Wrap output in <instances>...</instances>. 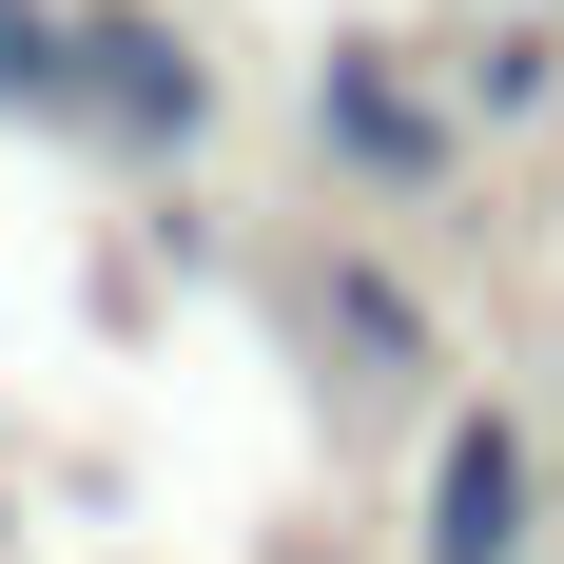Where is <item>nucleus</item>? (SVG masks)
Here are the masks:
<instances>
[{
    "label": "nucleus",
    "instance_id": "1",
    "mask_svg": "<svg viewBox=\"0 0 564 564\" xmlns=\"http://www.w3.org/2000/svg\"><path fill=\"white\" fill-rule=\"evenodd\" d=\"M545 525H564V448L507 390H467L429 429V487H409V564H545Z\"/></svg>",
    "mask_w": 564,
    "mask_h": 564
},
{
    "label": "nucleus",
    "instance_id": "2",
    "mask_svg": "<svg viewBox=\"0 0 564 564\" xmlns=\"http://www.w3.org/2000/svg\"><path fill=\"white\" fill-rule=\"evenodd\" d=\"M312 156H332L350 195L429 215V195L467 175V98H448V78H429L409 40H332V58H312Z\"/></svg>",
    "mask_w": 564,
    "mask_h": 564
},
{
    "label": "nucleus",
    "instance_id": "3",
    "mask_svg": "<svg viewBox=\"0 0 564 564\" xmlns=\"http://www.w3.org/2000/svg\"><path fill=\"white\" fill-rule=\"evenodd\" d=\"M78 137H117V156H195V137H215V58L175 40L156 0H78Z\"/></svg>",
    "mask_w": 564,
    "mask_h": 564
},
{
    "label": "nucleus",
    "instance_id": "4",
    "mask_svg": "<svg viewBox=\"0 0 564 564\" xmlns=\"http://www.w3.org/2000/svg\"><path fill=\"white\" fill-rule=\"evenodd\" d=\"M312 332H332V370H370V390H429V370H448V312H429L390 253H332V273H312Z\"/></svg>",
    "mask_w": 564,
    "mask_h": 564
},
{
    "label": "nucleus",
    "instance_id": "5",
    "mask_svg": "<svg viewBox=\"0 0 564 564\" xmlns=\"http://www.w3.org/2000/svg\"><path fill=\"white\" fill-rule=\"evenodd\" d=\"M0 117H78V0H0Z\"/></svg>",
    "mask_w": 564,
    "mask_h": 564
},
{
    "label": "nucleus",
    "instance_id": "6",
    "mask_svg": "<svg viewBox=\"0 0 564 564\" xmlns=\"http://www.w3.org/2000/svg\"><path fill=\"white\" fill-rule=\"evenodd\" d=\"M545 98H564V40H545V20L467 40V137H507V117H545Z\"/></svg>",
    "mask_w": 564,
    "mask_h": 564
},
{
    "label": "nucleus",
    "instance_id": "7",
    "mask_svg": "<svg viewBox=\"0 0 564 564\" xmlns=\"http://www.w3.org/2000/svg\"><path fill=\"white\" fill-rule=\"evenodd\" d=\"M525 20H564V0H525Z\"/></svg>",
    "mask_w": 564,
    "mask_h": 564
}]
</instances>
